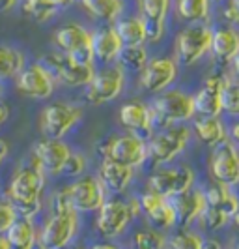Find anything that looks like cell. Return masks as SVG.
<instances>
[{"label": "cell", "instance_id": "obj_1", "mask_svg": "<svg viewBox=\"0 0 239 249\" xmlns=\"http://www.w3.org/2000/svg\"><path fill=\"white\" fill-rule=\"evenodd\" d=\"M45 182H47V175L30 158V161L13 171L12 178L4 189V195L13 202L19 215L34 219L41 212Z\"/></svg>", "mask_w": 239, "mask_h": 249}, {"label": "cell", "instance_id": "obj_2", "mask_svg": "<svg viewBox=\"0 0 239 249\" xmlns=\"http://www.w3.org/2000/svg\"><path fill=\"white\" fill-rule=\"evenodd\" d=\"M140 202L139 199H107L97 210L96 217V231L103 238L112 240V238L122 236L127 231L129 223L140 215Z\"/></svg>", "mask_w": 239, "mask_h": 249}, {"label": "cell", "instance_id": "obj_3", "mask_svg": "<svg viewBox=\"0 0 239 249\" xmlns=\"http://www.w3.org/2000/svg\"><path fill=\"white\" fill-rule=\"evenodd\" d=\"M97 150L103 160H112L131 169H139L148 161V141L133 131L105 139Z\"/></svg>", "mask_w": 239, "mask_h": 249}, {"label": "cell", "instance_id": "obj_4", "mask_svg": "<svg viewBox=\"0 0 239 249\" xmlns=\"http://www.w3.org/2000/svg\"><path fill=\"white\" fill-rule=\"evenodd\" d=\"M79 215L75 208H54L38 234V244L45 249H62L73 242L79 232Z\"/></svg>", "mask_w": 239, "mask_h": 249}, {"label": "cell", "instance_id": "obj_5", "mask_svg": "<svg viewBox=\"0 0 239 249\" xmlns=\"http://www.w3.org/2000/svg\"><path fill=\"white\" fill-rule=\"evenodd\" d=\"M153 124L172 125L189 122L194 116V101L183 90H163L150 107Z\"/></svg>", "mask_w": 239, "mask_h": 249}, {"label": "cell", "instance_id": "obj_6", "mask_svg": "<svg viewBox=\"0 0 239 249\" xmlns=\"http://www.w3.org/2000/svg\"><path fill=\"white\" fill-rule=\"evenodd\" d=\"M204 197H206V208L200 215V221L209 231L223 229L234 217V213L238 212L239 199L238 195L230 191L228 186L215 182L209 189L204 191Z\"/></svg>", "mask_w": 239, "mask_h": 249}, {"label": "cell", "instance_id": "obj_7", "mask_svg": "<svg viewBox=\"0 0 239 249\" xmlns=\"http://www.w3.org/2000/svg\"><path fill=\"white\" fill-rule=\"evenodd\" d=\"M82 120V107L67 101H54L39 112V129L43 137L64 139Z\"/></svg>", "mask_w": 239, "mask_h": 249}, {"label": "cell", "instance_id": "obj_8", "mask_svg": "<svg viewBox=\"0 0 239 249\" xmlns=\"http://www.w3.org/2000/svg\"><path fill=\"white\" fill-rule=\"evenodd\" d=\"M191 141V129L183 124L166 125L163 131L155 133L148 142V160L155 165H166L174 161L187 148Z\"/></svg>", "mask_w": 239, "mask_h": 249}, {"label": "cell", "instance_id": "obj_9", "mask_svg": "<svg viewBox=\"0 0 239 249\" xmlns=\"http://www.w3.org/2000/svg\"><path fill=\"white\" fill-rule=\"evenodd\" d=\"M41 62L45 64V68L52 73V77L56 81H60L62 85L71 88L86 87L94 71H96L94 64L79 62V60L71 58L69 54H65V53L58 49L45 54L41 58Z\"/></svg>", "mask_w": 239, "mask_h": 249}, {"label": "cell", "instance_id": "obj_10", "mask_svg": "<svg viewBox=\"0 0 239 249\" xmlns=\"http://www.w3.org/2000/svg\"><path fill=\"white\" fill-rule=\"evenodd\" d=\"M213 28L204 23H192L177 32L176 37V62L181 66H192L206 56L211 47Z\"/></svg>", "mask_w": 239, "mask_h": 249}, {"label": "cell", "instance_id": "obj_11", "mask_svg": "<svg viewBox=\"0 0 239 249\" xmlns=\"http://www.w3.org/2000/svg\"><path fill=\"white\" fill-rule=\"evenodd\" d=\"M126 85V73L122 66H107L99 71H94L90 83L86 85L84 98L90 105H105L114 101L122 92Z\"/></svg>", "mask_w": 239, "mask_h": 249}, {"label": "cell", "instance_id": "obj_12", "mask_svg": "<svg viewBox=\"0 0 239 249\" xmlns=\"http://www.w3.org/2000/svg\"><path fill=\"white\" fill-rule=\"evenodd\" d=\"M52 41L56 49L69 54L79 62L94 64V53H92V32L86 26L79 23H67L58 26L54 30Z\"/></svg>", "mask_w": 239, "mask_h": 249}, {"label": "cell", "instance_id": "obj_13", "mask_svg": "<svg viewBox=\"0 0 239 249\" xmlns=\"http://www.w3.org/2000/svg\"><path fill=\"white\" fill-rule=\"evenodd\" d=\"M107 187L103 186L99 176L80 175L75 178L71 186H67V195L71 200V206L79 213L97 212L99 206L107 200Z\"/></svg>", "mask_w": 239, "mask_h": 249}, {"label": "cell", "instance_id": "obj_14", "mask_svg": "<svg viewBox=\"0 0 239 249\" xmlns=\"http://www.w3.org/2000/svg\"><path fill=\"white\" fill-rule=\"evenodd\" d=\"M15 85L23 96L30 98V100L43 101L52 96L54 87H56V79L45 68V64L39 60V62L26 64L15 77Z\"/></svg>", "mask_w": 239, "mask_h": 249}, {"label": "cell", "instance_id": "obj_15", "mask_svg": "<svg viewBox=\"0 0 239 249\" xmlns=\"http://www.w3.org/2000/svg\"><path fill=\"white\" fill-rule=\"evenodd\" d=\"M209 175L213 182L234 187L239 184V148L232 141H223L213 146L209 158Z\"/></svg>", "mask_w": 239, "mask_h": 249}, {"label": "cell", "instance_id": "obj_16", "mask_svg": "<svg viewBox=\"0 0 239 249\" xmlns=\"http://www.w3.org/2000/svg\"><path fill=\"white\" fill-rule=\"evenodd\" d=\"M192 184H194V173L189 165L155 169L148 178V189L161 193L164 197H174L192 187Z\"/></svg>", "mask_w": 239, "mask_h": 249}, {"label": "cell", "instance_id": "obj_17", "mask_svg": "<svg viewBox=\"0 0 239 249\" xmlns=\"http://www.w3.org/2000/svg\"><path fill=\"white\" fill-rule=\"evenodd\" d=\"M69 154H71V146L64 142L62 139L43 137L32 146L30 158L38 163L47 176H60Z\"/></svg>", "mask_w": 239, "mask_h": 249}, {"label": "cell", "instance_id": "obj_18", "mask_svg": "<svg viewBox=\"0 0 239 249\" xmlns=\"http://www.w3.org/2000/svg\"><path fill=\"white\" fill-rule=\"evenodd\" d=\"M177 77V62L168 56L148 58L140 70V87L150 94H159L170 87Z\"/></svg>", "mask_w": 239, "mask_h": 249}, {"label": "cell", "instance_id": "obj_19", "mask_svg": "<svg viewBox=\"0 0 239 249\" xmlns=\"http://www.w3.org/2000/svg\"><path fill=\"white\" fill-rule=\"evenodd\" d=\"M139 202L140 212L146 215L148 223L153 229L163 232V231L176 227V213H174V208H172L168 197L148 189L146 193H142L139 197Z\"/></svg>", "mask_w": 239, "mask_h": 249}, {"label": "cell", "instance_id": "obj_20", "mask_svg": "<svg viewBox=\"0 0 239 249\" xmlns=\"http://www.w3.org/2000/svg\"><path fill=\"white\" fill-rule=\"evenodd\" d=\"M172 0H139L140 17L146 26L148 41H161L166 30V17L170 12Z\"/></svg>", "mask_w": 239, "mask_h": 249}, {"label": "cell", "instance_id": "obj_21", "mask_svg": "<svg viewBox=\"0 0 239 249\" xmlns=\"http://www.w3.org/2000/svg\"><path fill=\"white\" fill-rule=\"evenodd\" d=\"M168 199H170V204H172L174 213H176V225H179V227H189L194 221H198L204 208H206L204 191L192 189V187L177 193L174 197H168Z\"/></svg>", "mask_w": 239, "mask_h": 249}, {"label": "cell", "instance_id": "obj_22", "mask_svg": "<svg viewBox=\"0 0 239 249\" xmlns=\"http://www.w3.org/2000/svg\"><path fill=\"white\" fill-rule=\"evenodd\" d=\"M223 85L224 77L223 75H209L202 88L194 94V112L204 116H221L223 112Z\"/></svg>", "mask_w": 239, "mask_h": 249}, {"label": "cell", "instance_id": "obj_23", "mask_svg": "<svg viewBox=\"0 0 239 249\" xmlns=\"http://www.w3.org/2000/svg\"><path fill=\"white\" fill-rule=\"evenodd\" d=\"M124 47L114 25L99 26L92 32V53L94 60L99 64H111L118 58V53Z\"/></svg>", "mask_w": 239, "mask_h": 249}, {"label": "cell", "instance_id": "obj_24", "mask_svg": "<svg viewBox=\"0 0 239 249\" xmlns=\"http://www.w3.org/2000/svg\"><path fill=\"white\" fill-rule=\"evenodd\" d=\"M118 120L126 129L139 133V135H148L153 129V118H151V111L146 103L139 100L127 101L120 107L118 112Z\"/></svg>", "mask_w": 239, "mask_h": 249}, {"label": "cell", "instance_id": "obj_25", "mask_svg": "<svg viewBox=\"0 0 239 249\" xmlns=\"http://www.w3.org/2000/svg\"><path fill=\"white\" fill-rule=\"evenodd\" d=\"M133 175H135V169L112 161V160H103L99 163V173H97L103 186L107 187V191H111L114 195L126 193L127 187L131 186Z\"/></svg>", "mask_w": 239, "mask_h": 249}, {"label": "cell", "instance_id": "obj_26", "mask_svg": "<svg viewBox=\"0 0 239 249\" xmlns=\"http://www.w3.org/2000/svg\"><path fill=\"white\" fill-rule=\"evenodd\" d=\"M209 51L219 64H230L239 53V32L232 26L215 28Z\"/></svg>", "mask_w": 239, "mask_h": 249}, {"label": "cell", "instance_id": "obj_27", "mask_svg": "<svg viewBox=\"0 0 239 249\" xmlns=\"http://www.w3.org/2000/svg\"><path fill=\"white\" fill-rule=\"evenodd\" d=\"M6 238L12 248L17 249H32L38 244V229L32 217L17 215L15 221L6 231Z\"/></svg>", "mask_w": 239, "mask_h": 249}, {"label": "cell", "instance_id": "obj_28", "mask_svg": "<svg viewBox=\"0 0 239 249\" xmlns=\"http://www.w3.org/2000/svg\"><path fill=\"white\" fill-rule=\"evenodd\" d=\"M194 135L198 137V141H200L202 144L213 148L219 142L226 141L228 131L219 116H204V114H198V118L194 120Z\"/></svg>", "mask_w": 239, "mask_h": 249}, {"label": "cell", "instance_id": "obj_29", "mask_svg": "<svg viewBox=\"0 0 239 249\" xmlns=\"http://www.w3.org/2000/svg\"><path fill=\"white\" fill-rule=\"evenodd\" d=\"M82 10L96 21L114 23L124 12V0H79Z\"/></svg>", "mask_w": 239, "mask_h": 249}, {"label": "cell", "instance_id": "obj_30", "mask_svg": "<svg viewBox=\"0 0 239 249\" xmlns=\"http://www.w3.org/2000/svg\"><path fill=\"white\" fill-rule=\"evenodd\" d=\"M26 66V54L15 45H0V81L15 79Z\"/></svg>", "mask_w": 239, "mask_h": 249}, {"label": "cell", "instance_id": "obj_31", "mask_svg": "<svg viewBox=\"0 0 239 249\" xmlns=\"http://www.w3.org/2000/svg\"><path fill=\"white\" fill-rule=\"evenodd\" d=\"M116 32L122 39L124 45H144L148 41V36H146V26H144V21L142 17H126L122 21H118L116 25Z\"/></svg>", "mask_w": 239, "mask_h": 249}, {"label": "cell", "instance_id": "obj_32", "mask_svg": "<svg viewBox=\"0 0 239 249\" xmlns=\"http://www.w3.org/2000/svg\"><path fill=\"white\" fill-rule=\"evenodd\" d=\"M21 8L26 17L36 23H47L60 12L56 0H21Z\"/></svg>", "mask_w": 239, "mask_h": 249}, {"label": "cell", "instance_id": "obj_33", "mask_svg": "<svg viewBox=\"0 0 239 249\" xmlns=\"http://www.w3.org/2000/svg\"><path fill=\"white\" fill-rule=\"evenodd\" d=\"M150 54L144 45H124L118 53V64L122 68H127L131 71H140L144 68V64L148 62Z\"/></svg>", "mask_w": 239, "mask_h": 249}, {"label": "cell", "instance_id": "obj_34", "mask_svg": "<svg viewBox=\"0 0 239 249\" xmlns=\"http://www.w3.org/2000/svg\"><path fill=\"white\" fill-rule=\"evenodd\" d=\"M211 0H177V15L189 23H202L209 15Z\"/></svg>", "mask_w": 239, "mask_h": 249}, {"label": "cell", "instance_id": "obj_35", "mask_svg": "<svg viewBox=\"0 0 239 249\" xmlns=\"http://www.w3.org/2000/svg\"><path fill=\"white\" fill-rule=\"evenodd\" d=\"M204 238L198 236L196 232L189 231L187 227H183L181 231L174 232L170 238H166V248L172 249H202L204 248Z\"/></svg>", "mask_w": 239, "mask_h": 249}, {"label": "cell", "instance_id": "obj_36", "mask_svg": "<svg viewBox=\"0 0 239 249\" xmlns=\"http://www.w3.org/2000/svg\"><path fill=\"white\" fill-rule=\"evenodd\" d=\"M221 100H223V112H228L230 116L239 118V81L224 79Z\"/></svg>", "mask_w": 239, "mask_h": 249}, {"label": "cell", "instance_id": "obj_37", "mask_svg": "<svg viewBox=\"0 0 239 249\" xmlns=\"http://www.w3.org/2000/svg\"><path fill=\"white\" fill-rule=\"evenodd\" d=\"M133 244H135V248L140 249H163L166 248V238L157 229H144L135 234Z\"/></svg>", "mask_w": 239, "mask_h": 249}, {"label": "cell", "instance_id": "obj_38", "mask_svg": "<svg viewBox=\"0 0 239 249\" xmlns=\"http://www.w3.org/2000/svg\"><path fill=\"white\" fill-rule=\"evenodd\" d=\"M86 167H88L86 156L80 154V152H73V150H71V154L67 156V161L64 165L62 175L69 176V178H77V176L86 173Z\"/></svg>", "mask_w": 239, "mask_h": 249}, {"label": "cell", "instance_id": "obj_39", "mask_svg": "<svg viewBox=\"0 0 239 249\" xmlns=\"http://www.w3.org/2000/svg\"><path fill=\"white\" fill-rule=\"evenodd\" d=\"M19 213L15 210L13 202L6 195H0V234H6V231L10 229V225L15 221Z\"/></svg>", "mask_w": 239, "mask_h": 249}, {"label": "cell", "instance_id": "obj_40", "mask_svg": "<svg viewBox=\"0 0 239 249\" xmlns=\"http://www.w3.org/2000/svg\"><path fill=\"white\" fill-rule=\"evenodd\" d=\"M224 17L230 23H239V0H230L224 10Z\"/></svg>", "mask_w": 239, "mask_h": 249}, {"label": "cell", "instance_id": "obj_41", "mask_svg": "<svg viewBox=\"0 0 239 249\" xmlns=\"http://www.w3.org/2000/svg\"><path fill=\"white\" fill-rule=\"evenodd\" d=\"M10 116H12V107H10L6 101L0 100V129H2L4 125L8 124Z\"/></svg>", "mask_w": 239, "mask_h": 249}, {"label": "cell", "instance_id": "obj_42", "mask_svg": "<svg viewBox=\"0 0 239 249\" xmlns=\"http://www.w3.org/2000/svg\"><path fill=\"white\" fill-rule=\"evenodd\" d=\"M17 4H19V0H0V13L12 12Z\"/></svg>", "mask_w": 239, "mask_h": 249}, {"label": "cell", "instance_id": "obj_43", "mask_svg": "<svg viewBox=\"0 0 239 249\" xmlns=\"http://www.w3.org/2000/svg\"><path fill=\"white\" fill-rule=\"evenodd\" d=\"M8 154H10V144H8L4 139H0V165L6 161Z\"/></svg>", "mask_w": 239, "mask_h": 249}, {"label": "cell", "instance_id": "obj_44", "mask_svg": "<svg viewBox=\"0 0 239 249\" xmlns=\"http://www.w3.org/2000/svg\"><path fill=\"white\" fill-rule=\"evenodd\" d=\"M230 135H232V142H236V144L239 146V120L234 125H232V129H230Z\"/></svg>", "mask_w": 239, "mask_h": 249}, {"label": "cell", "instance_id": "obj_45", "mask_svg": "<svg viewBox=\"0 0 239 249\" xmlns=\"http://www.w3.org/2000/svg\"><path fill=\"white\" fill-rule=\"evenodd\" d=\"M230 64H232V68H234V75H236V77L239 79V53L236 54V56H234V60H232Z\"/></svg>", "mask_w": 239, "mask_h": 249}, {"label": "cell", "instance_id": "obj_46", "mask_svg": "<svg viewBox=\"0 0 239 249\" xmlns=\"http://www.w3.org/2000/svg\"><path fill=\"white\" fill-rule=\"evenodd\" d=\"M10 248H12V246H10L6 234H0V249H10Z\"/></svg>", "mask_w": 239, "mask_h": 249}, {"label": "cell", "instance_id": "obj_47", "mask_svg": "<svg viewBox=\"0 0 239 249\" xmlns=\"http://www.w3.org/2000/svg\"><path fill=\"white\" fill-rule=\"evenodd\" d=\"M73 2H75V0H56V4L60 6V10H62V8H67V6H71Z\"/></svg>", "mask_w": 239, "mask_h": 249}, {"label": "cell", "instance_id": "obj_48", "mask_svg": "<svg viewBox=\"0 0 239 249\" xmlns=\"http://www.w3.org/2000/svg\"><path fill=\"white\" fill-rule=\"evenodd\" d=\"M96 249H112V248H116V246H111V244H97V246H94Z\"/></svg>", "mask_w": 239, "mask_h": 249}, {"label": "cell", "instance_id": "obj_49", "mask_svg": "<svg viewBox=\"0 0 239 249\" xmlns=\"http://www.w3.org/2000/svg\"><path fill=\"white\" fill-rule=\"evenodd\" d=\"M234 221H236V225H238V229H239V206H238V212L234 213V217H232Z\"/></svg>", "mask_w": 239, "mask_h": 249}, {"label": "cell", "instance_id": "obj_50", "mask_svg": "<svg viewBox=\"0 0 239 249\" xmlns=\"http://www.w3.org/2000/svg\"><path fill=\"white\" fill-rule=\"evenodd\" d=\"M2 94H4V81H0V100H2Z\"/></svg>", "mask_w": 239, "mask_h": 249}, {"label": "cell", "instance_id": "obj_51", "mask_svg": "<svg viewBox=\"0 0 239 249\" xmlns=\"http://www.w3.org/2000/svg\"><path fill=\"white\" fill-rule=\"evenodd\" d=\"M211 2H215V0H211Z\"/></svg>", "mask_w": 239, "mask_h": 249}]
</instances>
